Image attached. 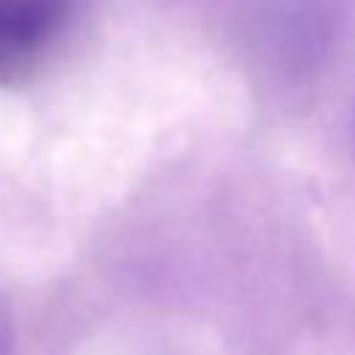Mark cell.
<instances>
[{"label": "cell", "mask_w": 355, "mask_h": 355, "mask_svg": "<svg viewBox=\"0 0 355 355\" xmlns=\"http://www.w3.org/2000/svg\"><path fill=\"white\" fill-rule=\"evenodd\" d=\"M69 19V0H0V83L36 72Z\"/></svg>", "instance_id": "cell-1"}, {"label": "cell", "mask_w": 355, "mask_h": 355, "mask_svg": "<svg viewBox=\"0 0 355 355\" xmlns=\"http://www.w3.org/2000/svg\"><path fill=\"white\" fill-rule=\"evenodd\" d=\"M8 352V347H6V333H3V327H0V355H6Z\"/></svg>", "instance_id": "cell-2"}]
</instances>
